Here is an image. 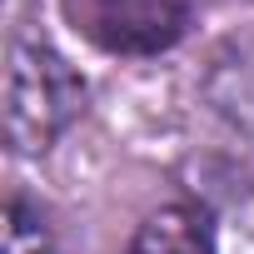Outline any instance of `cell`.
<instances>
[{
  "label": "cell",
  "instance_id": "cell-1",
  "mask_svg": "<svg viewBox=\"0 0 254 254\" xmlns=\"http://www.w3.org/2000/svg\"><path fill=\"white\" fill-rule=\"evenodd\" d=\"M80 70L45 40H15L5 70V140L15 155H45L85 110Z\"/></svg>",
  "mask_w": 254,
  "mask_h": 254
},
{
  "label": "cell",
  "instance_id": "cell-2",
  "mask_svg": "<svg viewBox=\"0 0 254 254\" xmlns=\"http://www.w3.org/2000/svg\"><path fill=\"white\" fill-rule=\"evenodd\" d=\"M75 15L110 55H160L185 35L190 0H85Z\"/></svg>",
  "mask_w": 254,
  "mask_h": 254
},
{
  "label": "cell",
  "instance_id": "cell-3",
  "mask_svg": "<svg viewBox=\"0 0 254 254\" xmlns=\"http://www.w3.org/2000/svg\"><path fill=\"white\" fill-rule=\"evenodd\" d=\"M130 254H214V219L204 204H165L135 229Z\"/></svg>",
  "mask_w": 254,
  "mask_h": 254
},
{
  "label": "cell",
  "instance_id": "cell-4",
  "mask_svg": "<svg viewBox=\"0 0 254 254\" xmlns=\"http://www.w3.org/2000/svg\"><path fill=\"white\" fill-rule=\"evenodd\" d=\"M5 254H55V224L45 204L20 190L5 199Z\"/></svg>",
  "mask_w": 254,
  "mask_h": 254
}]
</instances>
